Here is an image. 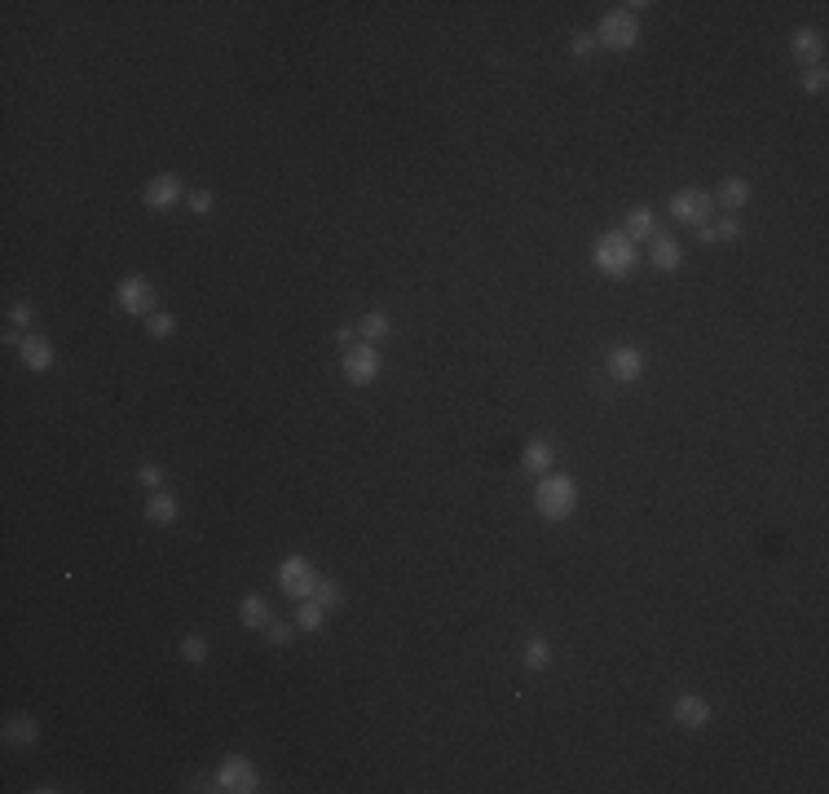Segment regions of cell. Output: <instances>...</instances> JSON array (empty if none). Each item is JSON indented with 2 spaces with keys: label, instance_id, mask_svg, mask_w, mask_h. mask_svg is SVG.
I'll list each match as a JSON object with an SVG mask.
<instances>
[{
  "label": "cell",
  "instance_id": "1",
  "mask_svg": "<svg viewBox=\"0 0 829 794\" xmlns=\"http://www.w3.org/2000/svg\"><path fill=\"white\" fill-rule=\"evenodd\" d=\"M534 508L543 521H565L573 508H578V485H573L570 473H543L538 476V490H534Z\"/></svg>",
  "mask_w": 829,
  "mask_h": 794
},
{
  "label": "cell",
  "instance_id": "2",
  "mask_svg": "<svg viewBox=\"0 0 829 794\" xmlns=\"http://www.w3.org/2000/svg\"><path fill=\"white\" fill-rule=\"evenodd\" d=\"M591 265H596L605 278H626V274L640 265V248H635L622 230H609V234H600V239H596V248H591Z\"/></svg>",
  "mask_w": 829,
  "mask_h": 794
},
{
  "label": "cell",
  "instance_id": "3",
  "mask_svg": "<svg viewBox=\"0 0 829 794\" xmlns=\"http://www.w3.org/2000/svg\"><path fill=\"white\" fill-rule=\"evenodd\" d=\"M212 781H216L212 790H221V794H257L260 790V772L248 755H225Z\"/></svg>",
  "mask_w": 829,
  "mask_h": 794
},
{
  "label": "cell",
  "instance_id": "4",
  "mask_svg": "<svg viewBox=\"0 0 829 794\" xmlns=\"http://www.w3.org/2000/svg\"><path fill=\"white\" fill-rule=\"evenodd\" d=\"M635 40H640V22H635V13H626V9L605 13V18H600V27H596V45H600V49H609V53L635 49Z\"/></svg>",
  "mask_w": 829,
  "mask_h": 794
},
{
  "label": "cell",
  "instance_id": "5",
  "mask_svg": "<svg viewBox=\"0 0 829 794\" xmlns=\"http://www.w3.org/2000/svg\"><path fill=\"white\" fill-rule=\"evenodd\" d=\"M115 301H119L124 314H133V318H151L159 305L151 278H142V274H124V278L115 283Z\"/></svg>",
  "mask_w": 829,
  "mask_h": 794
},
{
  "label": "cell",
  "instance_id": "6",
  "mask_svg": "<svg viewBox=\"0 0 829 794\" xmlns=\"http://www.w3.org/2000/svg\"><path fill=\"white\" fill-rule=\"evenodd\" d=\"M278 587H283V596H292V600H310L313 587H318V570H313L310 556H283V565H278Z\"/></svg>",
  "mask_w": 829,
  "mask_h": 794
},
{
  "label": "cell",
  "instance_id": "7",
  "mask_svg": "<svg viewBox=\"0 0 829 794\" xmlns=\"http://www.w3.org/2000/svg\"><path fill=\"white\" fill-rule=\"evenodd\" d=\"M380 367H384V358H380V345H353V349H345V362H340V371H345V380L353 384V388H366V384H375L380 380Z\"/></svg>",
  "mask_w": 829,
  "mask_h": 794
},
{
  "label": "cell",
  "instance_id": "8",
  "mask_svg": "<svg viewBox=\"0 0 829 794\" xmlns=\"http://www.w3.org/2000/svg\"><path fill=\"white\" fill-rule=\"evenodd\" d=\"M711 212H715V199L702 195V190H693V186L688 190H675L671 199H667V216L679 221V225H706Z\"/></svg>",
  "mask_w": 829,
  "mask_h": 794
},
{
  "label": "cell",
  "instance_id": "9",
  "mask_svg": "<svg viewBox=\"0 0 829 794\" xmlns=\"http://www.w3.org/2000/svg\"><path fill=\"white\" fill-rule=\"evenodd\" d=\"M181 199V177L177 172H155L146 186H142V204L151 212H168Z\"/></svg>",
  "mask_w": 829,
  "mask_h": 794
},
{
  "label": "cell",
  "instance_id": "10",
  "mask_svg": "<svg viewBox=\"0 0 829 794\" xmlns=\"http://www.w3.org/2000/svg\"><path fill=\"white\" fill-rule=\"evenodd\" d=\"M605 371H609V380H618V384H635V380L644 375V353L631 349V345H618V349H609Z\"/></svg>",
  "mask_w": 829,
  "mask_h": 794
},
{
  "label": "cell",
  "instance_id": "11",
  "mask_svg": "<svg viewBox=\"0 0 829 794\" xmlns=\"http://www.w3.org/2000/svg\"><path fill=\"white\" fill-rule=\"evenodd\" d=\"M671 715H675V724L679 729H706L711 724V702L706 697H697V693H684V697H675V706H671Z\"/></svg>",
  "mask_w": 829,
  "mask_h": 794
},
{
  "label": "cell",
  "instance_id": "12",
  "mask_svg": "<svg viewBox=\"0 0 829 794\" xmlns=\"http://www.w3.org/2000/svg\"><path fill=\"white\" fill-rule=\"evenodd\" d=\"M649 261H653V269H662V274H675L684 265V248L675 243L671 234H653L649 239Z\"/></svg>",
  "mask_w": 829,
  "mask_h": 794
},
{
  "label": "cell",
  "instance_id": "13",
  "mask_svg": "<svg viewBox=\"0 0 829 794\" xmlns=\"http://www.w3.org/2000/svg\"><path fill=\"white\" fill-rule=\"evenodd\" d=\"M622 234L640 248V243H649L653 234H658V216H653V208H644V204H635V208L626 212V225H622Z\"/></svg>",
  "mask_w": 829,
  "mask_h": 794
},
{
  "label": "cell",
  "instance_id": "14",
  "mask_svg": "<svg viewBox=\"0 0 829 794\" xmlns=\"http://www.w3.org/2000/svg\"><path fill=\"white\" fill-rule=\"evenodd\" d=\"M18 358H22V367L27 371H49L53 367V345L45 340V336H22V345H18Z\"/></svg>",
  "mask_w": 829,
  "mask_h": 794
},
{
  "label": "cell",
  "instance_id": "15",
  "mask_svg": "<svg viewBox=\"0 0 829 794\" xmlns=\"http://www.w3.org/2000/svg\"><path fill=\"white\" fill-rule=\"evenodd\" d=\"M520 468H525V473H538V476L552 473V468H556V450H552L543 437H529L525 450H520Z\"/></svg>",
  "mask_w": 829,
  "mask_h": 794
},
{
  "label": "cell",
  "instance_id": "16",
  "mask_svg": "<svg viewBox=\"0 0 829 794\" xmlns=\"http://www.w3.org/2000/svg\"><path fill=\"white\" fill-rule=\"evenodd\" d=\"M36 737H40V724L31 715H9L4 720V746L9 750H27V746H36Z\"/></svg>",
  "mask_w": 829,
  "mask_h": 794
},
{
  "label": "cell",
  "instance_id": "17",
  "mask_svg": "<svg viewBox=\"0 0 829 794\" xmlns=\"http://www.w3.org/2000/svg\"><path fill=\"white\" fill-rule=\"evenodd\" d=\"M239 618H243V627H252V632H265L269 627V600L260 596V591H248L243 600H239Z\"/></svg>",
  "mask_w": 829,
  "mask_h": 794
},
{
  "label": "cell",
  "instance_id": "18",
  "mask_svg": "<svg viewBox=\"0 0 829 794\" xmlns=\"http://www.w3.org/2000/svg\"><path fill=\"white\" fill-rule=\"evenodd\" d=\"M746 199H750V181H746V177H724V181H720L715 204H720L728 216H737V208H746Z\"/></svg>",
  "mask_w": 829,
  "mask_h": 794
},
{
  "label": "cell",
  "instance_id": "19",
  "mask_svg": "<svg viewBox=\"0 0 829 794\" xmlns=\"http://www.w3.org/2000/svg\"><path fill=\"white\" fill-rule=\"evenodd\" d=\"M790 53H794L798 62H821V53H825L821 31H812V27H798V31L790 36Z\"/></svg>",
  "mask_w": 829,
  "mask_h": 794
},
{
  "label": "cell",
  "instance_id": "20",
  "mask_svg": "<svg viewBox=\"0 0 829 794\" xmlns=\"http://www.w3.org/2000/svg\"><path fill=\"white\" fill-rule=\"evenodd\" d=\"M146 521H151V526H159V529L177 521V499H172L168 490H155V494L146 499Z\"/></svg>",
  "mask_w": 829,
  "mask_h": 794
},
{
  "label": "cell",
  "instance_id": "21",
  "mask_svg": "<svg viewBox=\"0 0 829 794\" xmlns=\"http://www.w3.org/2000/svg\"><path fill=\"white\" fill-rule=\"evenodd\" d=\"M520 667H525V671H547V667H552V644H547L543 635L525 640V649H520Z\"/></svg>",
  "mask_w": 829,
  "mask_h": 794
},
{
  "label": "cell",
  "instance_id": "22",
  "mask_svg": "<svg viewBox=\"0 0 829 794\" xmlns=\"http://www.w3.org/2000/svg\"><path fill=\"white\" fill-rule=\"evenodd\" d=\"M322 623H327V609L318 605V600H301V609H296V627L301 632H322Z\"/></svg>",
  "mask_w": 829,
  "mask_h": 794
},
{
  "label": "cell",
  "instance_id": "23",
  "mask_svg": "<svg viewBox=\"0 0 829 794\" xmlns=\"http://www.w3.org/2000/svg\"><path fill=\"white\" fill-rule=\"evenodd\" d=\"M358 331H362L366 345H380V340L388 336V314H384V310H371V314L358 322Z\"/></svg>",
  "mask_w": 829,
  "mask_h": 794
},
{
  "label": "cell",
  "instance_id": "24",
  "mask_svg": "<svg viewBox=\"0 0 829 794\" xmlns=\"http://www.w3.org/2000/svg\"><path fill=\"white\" fill-rule=\"evenodd\" d=\"M310 600H318L322 609H336L340 600H345V591H340V582H331V579H318V587H313V596Z\"/></svg>",
  "mask_w": 829,
  "mask_h": 794
},
{
  "label": "cell",
  "instance_id": "25",
  "mask_svg": "<svg viewBox=\"0 0 829 794\" xmlns=\"http://www.w3.org/2000/svg\"><path fill=\"white\" fill-rule=\"evenodd\" d=\"M146 331H151V340H172V336H177V318L172 314H151L146 318Z\"/></svg>",
  "mask_w": 829,
  "mask_h": 794
},
{
  "label": "cell",
  "instance_id": "26",
  "mask_svg": "<svg viewBox=\"0 0 829 794\" xmlns=\"http://www.w3.org/2000/svg\"><path fill=\"white\" fill-rule=\"evenodd\" d=\"M177 649H181V658H186V662H195V667H199V662H207V640H204V635H186Z\"/></svg>",
  "mask_w": 829,
  "mask_h": 794
},
{
  "label": "cell",
  "instance_id": "27",
  "mask_svg": "<svg viewBox=\"0 0 829 794\" xmlns=\"http://www.w3.org/2000/svg\"><path fill=\"white\" fill-rule=\"evenodd\" d=\"M803 89H807V93H825L829 89V71L821 62H812V66L803 71Z\"/></svg>",
  "mask_w": 829,
  "mask_h": 794
},
{
  "label": "cell",
  "instance_id": "28",
  "mask_svg": "<svg viewBox=\"0 0 829 794\" xmlns=\"http://www.w3.org/2000/svg\"><path fill=\"white\" fill-rule=\"evenodd\" d=\"M711 234H715V243H728V239L741 234V221H737V216H724L720 225H711Z\"/></svg>",
  "mask_w": 829,
  "mask_h": 794
},
{
  "label": "cell",
  "instance_id": "29",
  "mask_svg": "<svg viewBox=\"0 0 829 794\" xmlns=\"http://www.w3.org/2000/svg\"><path fill=\"white\" fill-rule=\"evenodd\" d=\"M265 640H269L274 649H283V644H292V627H287V623H274V618H269V627H265Z\"/></svg>",
  "mask_w": 829,
  "mask_h": 794
},
{
  "label": "cell",
  "instance_id": "30",
  "mask_svg": "<svg viewBox=\"0 0 829 794\" xmlns=\"http://www.w3.org/2000/svg\"><path fill=\"white\" fill-rule=\"evenodd\" d=\"M31 318H36V310H31L27 301H13V305H9V322H13V327H31Z\"/></svg>",
  "mask_w": 829,
  "mask_h": 794
},
{
  "label": "cell",
  "instance_id": "31",
  "mask_svg": "<svg viewBox=\"0 0 829 794\" xmlns=\"http://www.w3.org/2000/svg\"><path fill=\"white\" fill-rule=\"evenodd\" d=\"M186 204H190V212H199V216H207L216 199H212V190H190V199H186Z\"/></svg>",
  "mask_w": 829,
  "mask_h": 794
},
{
  "label": "cell",
  "instance_id": "32",
  "mask_svg": "<svg viewBox=\"0 0 829 794\" xmlns=\"http://www.w3.org/2000/svg\"><path fill=\"white\" fill-rule=\"evenodd\" d=\"M137 476H142V485H151V490H159V485H163V468H159V464H142V468H137Z\"/></svg>",
  "mask_w": 829,
  "mask_h": 794
},
{
  "label": "cell",
  "instance_id": "33",
  "mask_svg": "<svg viewBox=\"0 0 829 794\" xmlns=\"http://www.w3.org/2000/svg\"><path fill=\"white\" fill-rule=\"evenodd\" d=\"M570 49H573V57H587V53L596 49V40H591V31H578L570 40Z\"/></svg>",
  "mask_w": 829,
  "mask_h": 794
}]
</instances>
